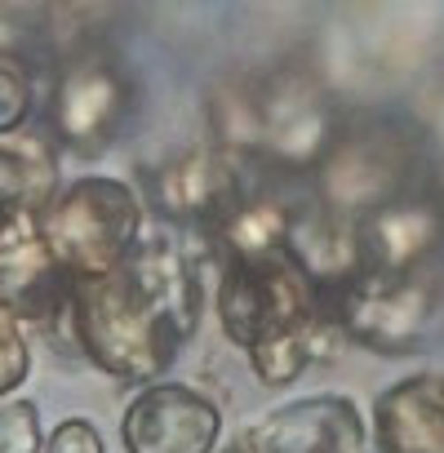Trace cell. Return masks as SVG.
<instances>
[{
	"mask_svg": "<svg viewBox=\"0 0 444 453\" xmlns=\"http://www.w3.org/2000/svg\"><path fill=\"white\" fill-rule=\"evenodd\" d=\"M72 276L50 254L36 222L0 226V307L23 329L36 325L58 351L76 356L72 334Z\"/></svg>",
	"mask_w": 444,
	"mask_h": 453,
	"instance_id": "ba28073f",
	"label": "cell"
},
{
	"mask_svg": "<svg viewBox=\"0 0 444 453\" xmlns=\"http://www.w3.org/2000/svg\"><path fill=\"white\" fill-rule=\"evenodd\" d=\"M41 453H107V444H103V431L89 418H67L45 435Z\"/></svg>",
	"mask_w": 444,
	"mask_h": 453,
	"instance_id": "ffe728a7",
	"label": "cell"
},
{
	"mask_svg": "<svg viewBox=\"0 0 444 453\" xmlns=\"http://www.w3.org/2000/svg\"><path fill=\"white\" fill-rule=\"evenodd\" d=\"M125 453H218L222 409L191 382L138 387L120 418Z\"/></svg>",
	"mask_w": 444,
	"mask_h": 453,
	"instance_id": "30bf717a",
	"label": "cell"
},
{
	"mask_svg": "<svg viewBox=\"0 0 444 453\" xmlns=\"http://www.w3.org/2000/svg\"><path fill=\"white\" fill-rule=\"evenodd\" d=\"M218 453H364V418L347 395H302L263 413Z\"/></svg>",
	"mask_w": 444,
	"mask_h": 453,
	"instance_id": "8fae6325",
	"label": "cell"
},
{
	"mask_svg": "<svg viewBox=\"0 0 444 453\" xmlns=\"http://www.w3.org/2000/svg\"><path fill=\"white\" fill-rule=\"evenodd\" d=\"M249 165L222 156L218 147H187L173 151L165 160H156L151 169H142V213L147 222H156V232L173 236L178 245H187L195 254V263L204 258V241L213 232V222L232 209V200L245 191L249 182Z\"/></svg>",
	"mask_w": 444,
	"mask_h": 453,
	"instance_id": "5b68a950",
	"label": "cell"
},
{
	"mask_svg": "<svg viewBox=\"0 0 444 453\" xmlns=\"http://www.w3.org/2000/svg\"><path fill=\"white\" fill-rule=\"evenodd\" d=\"M36 226L72 280H94L138 250V241L147 236V213L129 182L89 173L63 182Z\"/></svg>",
	"mask_w": 444,
	"mask_h": 453,
	"instance_id": "3957f363",
	"label": "cell"
},
{
	"mask_svg": "<svg viewBox=\"0 0 444 453\" xmlns=\"http://www.w3.org/2000/svg\"><path fill=\"white\" fill-rule=\"evenodd\" d=\"M422 160L426 147L413 125L373 116L338 129L329 156L311 173V196L347 218H364L409 191H422Z\"/></svg>",
	"mask_w": 444,
	"mask_h": 453,
	"instance_id": "277c9868",
	"label": "cell"
},
{
	"mask_svg": "<svg viewBox=\"0 0 444 453\" xmlns=\"http://www.w3.org/2000/svg\"><path fill=\"white\" fill-rule=\"evenodd\" d=\"M342 116L333 98L298 76L276 72L258 85H222L209 94V147L267 173H316Z\"/></svg>",
	"mask_w": 444,
	"mask_h": 453,
	"instance_id": "7a4b0ae2",
	"label": "cell"
},
{
	"mask_svg": "<svg viewBox=\"0 0 444 453\" xmlns=\"http://www.w3.org/2000/svg\"><path fill=\"white\" fill-rule=\"evenodd\" d=\"M342 347H347V338H342L333 311L325 307V311L311 316L307 325H298V329H289V334H280V338H272V342H263V347H254V351H245V356H249V369H254V378H258L263 387H289V382H298L311 365L333 360Z\"/></svg>",
	"mask_w": 444,
	"mask_h": 453,
	"instance_id": "2e32d148",
	"label": "cell"
},
{
	"mask_svg": "<svg viewBox=\"0 0 444 453\" xmlns=\"http://www.w3.org/2000/svg\"><path fill=\"white\" fill-rule=\"evenodd\" d=\"M58 187H63L58 151L50 138L41 134L0 138V226L36 222Z\"/></svg>",
	"mask_w": 444,
	"mask_h": 453,
	"instance_id": "9a60e30c",
	"label": "cell"
},
{
	"mask_svg": "<svg viewBox=\"0 0 444 453\" xmlns=\"http://www.w3.org/2000/svg\"><path fill=\"white\" fill-rule=\"evenodd\" d=\"M129 107H134L129 76L103 54H80L54 81L50 134L63 151L89 160V156H103L120 138Z\"/></svg>",
	"mask_w": 444,
	"mask_h": 453,
	"instance_id": "9c48e42d",
	"label": "cell"
},
{
	"mask_svg": "<svg viewBox=\"0 0 444 453\" xmlns=\"http://www.w3.org/2000/svg\"><path fill=\"white\" fill-rule=\"evenodd\" d=\"M285 258L311 280V289L329 307L356 276H364V258H360V241H356V218L320 204L316 196L289 200Z\"/></svg>",
	"mask_w": 444,
	"mask_h": 453,
	"instance_id": "4fadbf2b",
	"label": "cell"
},
{
	"mask_svg": "<svg viewBox=\"0 0 444 453\" xmlns=\"http://www.w3.org/2000/svg\"><path fill=\"white\" fill-rule=\"evenodd\" d=\"M200 307L195 254L165 232H147L120 267L72 285L76 356L116 382L151 387L178 365Z\"/></svg>",
	"mask_w": 444,
	"mask_h": 453,
	"instance_id": "6da1fadb",
	"label": "cell"
},
{
	"mask_svg": "<svg viewBox=\"0 0 444 453\" xmlns=\"http://www.w3.org/2000/svg\"><path fill=\"white\" fill-rule=\"evenodd\" d=\"M444 307V289L435 276H356L333 303V320L347 342L378 356H413L431 342Z\"/></svg>",
	"mask_w": 444,
	"mask_h": 453,
	"instance_id": "8992f818",
	"label": "cell"
},
{
	"mask_svg": "<svg viewBox=\"0 0 444 453\" xmlns=\"http://www.w3.org/2000/svg\"><path fill=\"white\" fill-rule=\"evenodd\" d=\"M356 241L364 272L378 276H417L444 245V204L422 187L364 218H356Z\"/></svg>",
	"mask_w": 444,
	"mask_h": 453,
	"instance_id": "7c38bea8",
	"label": "cell"
},
{
	"mask_svg": "<svg viewBox=\"0 0 444 453\" xmlns=\"http://www.w3.org/2000/svg\"><path fill=\"white\" fill-rule=\"evenodd\" d=\"M32 116V67L0 54V138L23 134Z\"/></svg>",
	"mask_w": 444,
	"mask_h": 453,
	"instance_id": "e0dca14e",
	"label": "cell"
},
{
	"mask_svg": "<svg viewBox=\"0 0 444 453\" xmlns=\"http://www.w3.org/2000/svg\"><path fill=\"white\" fill-rule=\"evenodd\" d=\"M45 426L36 400H0V453H41Z\"/></svg>",
	"mask_w": 444,
	"mask_h": 453,
	"instance_id": "ac0fdd59",
	"label": "cell"
},
{
	"mask_svg": "<svg viewBox=\"0 0 444 453\" xmlns=\"http://www.w3.org/2000/svg\"><path fill=\"white\" fill-rule=\"evenodd\" d=\"M218 329L227 334L241 351H254L311 316L325 311V298L311 289V280L280 254L258 263H222L218 289H213Z\"/></svg>",
	"mask_w": 444,
	"mask_h": 453,
	"instance_id": "52a82bcc",
	"label": "cell"
},
{
	"mask_svg": "<svg viewBox=\"0 0 444 453\" xmlns=\"http://www.w3.org/2000/svg\"><path fill=\"white\" fill-rule=\"evenodd\" d=\"M378 453H444V373H409L373 400Z\"/></svg>",
	"mask_w": 444,
	"mask_h": 453,
	"instance_id": "5bb4252c",
	"label": "cell"
},
{
	"mask_svg": "<svg viewBox=\"0 0 444 453\" xmlns=\"http://www.w3.org/2000/svg\"><path fill=\"white\" fill-rule=\"evenodd\" d=\"M32 373V342L27 329L0 307V400H14V391Z\"/></svg>",
	"mask_w": 444,
	"mask_h": 453,
	"instance_id": "d6986e66",
	"label": "cell"
}]
</instances>
